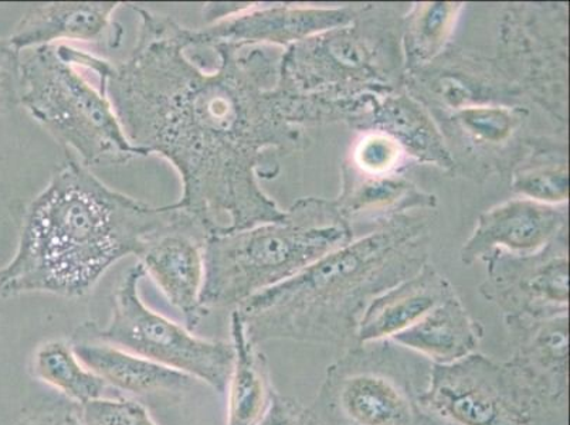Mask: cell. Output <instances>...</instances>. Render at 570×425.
<instances>
[{"label": "cell", "mask_w": 570, "mask_h": 425, "mask_svg": "<svg viewBox=\"0 0 570 425\" xmlns=\"http://www.w3.org/2000/svg\"><path fill=\"white\" fill-rule=\"evenodd\" d=\"M137 46L114 65L71 48L72 65L95 72L134 147L168 159L184 194L176 207L207 235L283 219L258 178L268 152L297 141L298 102L278 86L282 53L272 46L216 45L215 71L186 50L184 26L134 8Z\"/></svg>", "instance_id": "cell-1"}, {"label": "cell", "mask_w": 570, "mask_h": 425, "mask_svg": "<svg viewBox=\"0 0 570 425\" xmlns=\"http://www.w3.org/2000/svg\"><path fill=\"white\" fill-rule=\"evenodd\" d=\"M184 212L114 190L69 158L23 209L17 253L0 269V298L32 293L85 297L108 268L124 257H139Z\"/></svg>", "instance_id": "cell-2"}, {"label": "cell", "mask_w": 570, "mask_h": 425, "mask_svg": "<svg viewBox=\"0 0 570 425\" xmlns=\"http://www.w3.org/2000/svg\"><path fill=\"white\" fill-rule=\"evenodd\" d=\"M420 225L391 223L364 240L326 254L297 276L254 295L236 308L248 338L356 345L357 325L377 295L414 276L426 261Z\"/></svg>", "instance_id": "cell-3"}, {"label": "cell", "mask_w": 570, "mask_h": 425, "mask_svg": "<svg viewBox=\"0 0 570 425\" xmlns=\"http://www.w3.org/2000/svg\"><path fill=\"white\" fill-rule=\"evenodd\" d=\"M350 240L341 212L313 199L299 200L277 221L207 235L202 307L236 309Z\"/></svg>", "instance_id": "cell-4"}, {"label": "cell", "mask_w": 570, "mask_h": 425, "mask_svg": "<svg viewBox=\"0 0 570 425\" xmlns=\"http://www.w3.org/2000/svg\"><path fill=\"white\" fill-rule=\"evenodd\" d=\"M20 106L87 168L148 157L127 138L106 92L86 80L59 43L30 49L20 61Z\"/></svg>", "instance_id": "cell-5"}, {"label": "cell", "mask_w": 570, "mask_h": 425, "mask_svg": "<svg viewBox=\"0 0 570 425\" xmlns=\"http://www.w3.org/2000/svg\"><path fill=\"white\" fill-rule=\"evenodd\" d=\"M420 408L444 425H569V396L476 352L432 365Z\"/></svg>", "instance_id": "cell-6"}, {"label": "cell", "mask_w": 570, "mask_h": 425, "mask_svg": "<svg viewBox=\"0 0 570 425\" xmlns=\"http://www.w3.org/2000/svg\"><path fill=\"white\" fill-rule=\"evenodd\" d=\"M430 369L395 342L356 344L326 367L309 407L323 425H420Z\"/></svg>", "instance_id": "cell-7"}, {"label": "cell", "mask_w": 570, "mask_h": 425, "mask_svg": "<svg viewBox=\"0 0 570 425\" xmlns=\"http://www.w3.org/2000/svg\"><path fill=\"white\" fill-rule=\"evenodd\" d=\"M147 276L141 264L128 269L112 297L107 326L85 323L72 336L104 342L185 373L225 393L233 367L230 342L202 339L144 304L139 283Z\"/></svg>", "instance_id": "cell-8"}, {"label": "cell", "mask_w": 570, "mask_h": 425, "mask_svg": "<svg viewBox=\"0 0 570 425\" xmlns=\"http://www.w3.org/2000/svg\"><path fill=\"white\" fill-rule=\"evenodd\" d=\"M514 256L492 253L489 276L481 285V294L502 310L504 323L548 319L568 314L567 247Z\"/></svg>", "instance_id": "cell-9"}, {"label": "cell", "mask_w": 570, "mask_h": 425, "mask_svg": "<svg viewBox=\"0 0 570 425\" xmlns=\"http://www.w3.org/2000/svg\"><path fill=\"white\" fill-rule=\"evenodd\" d=\"M206 237L204 227L184 212L175 225L154 236L138 257L145 274L184 315L186 329L190 332L198 328L207 314L200 304Z\"/></svg>", "instance_id": "cell-10"}, {"label": "cell", "mask_w": 570, "mask_h": 425, "mask_svg": "<svg viewBox=\"0 0 570 425\" xmlns=\"http://www.w3.org/2000/svg\"><path fill=\"white\" fill-rule=\"evenodd\" d=\"M350 22L351 18L345 10L289 7L254 9L248 4L206 28H184V38L188 50L210 49L216 45L287 46Z\"/></svg>", "instance_id": "cell-11"}, {"label": "cell", "mask_w": 570, "mask_h": 425, "mask_svg": "<svg viewBox=\"0 0 570 425\" xmlns=\"http://www.w3.org/2000/svg\"><path fill=\"white\" fill-rule=\"evenodd\" d=\"M118 7L117 2L36 3L26 9L9 41L20 53L59 40L118 49L126 33L112 18Z\"/></svg>", "instance_id": "cell-12"}, {"label": "cell", "mask_w": 570, "mask_h": 425, "mask_svg": "<svg viewBox=\"0 0 570 425\" xmlns=\"http://www.w3.org/2000/svg\"><path fill=\"white\" fill-rule=\"evenodd\" d=\"M567 223V212L531 200H512L480 217L474 236L464 247L465 264L491 256L501 248L528 256L542 250Z\"/></svg>", "instance_id": "cell-13"}, {"label": "cell", "mask_w": 570, "mask_h": 425, "mask_svg": "<svg viewBox=\"0 0 570 425\" xmlns=\"http://www.w3.org/2000/svg\"><path fill=\"white\" fill-rule=\"evenodd\" d=\"M70 344L82 365L119 393L135 397H180L198 385L196 378L104 342L77 338Z\"/></svg>", "instance_id": "cell-14"}, {"label": "cell", "mask_w": 570, "mask_h": 425, "mask_svg": "<svg viewBox=\"0 0 570 425\" xmlns=\"http://www.w3.org/2000/svg\"><path fill=\"white\" fill-rule=\"evenodd\" d=\"M453 294L448 278L424 264L414 276L371 300L357 325L356 344L395 338Z\"/></svg>", "instance_id": "cell-15"}, {"label": "cell", "mask_w": 570, "mask_h": 425, "mask_svg": "<svg viewBox=\"0 0 570 425\" xmlns=\"http://www.w3.org/2000/svg\"><path fill=\"white\" fill-rule=\"evenodd\" d=\"M483 338V324L474 319L458 294H453L391 340L432 365H452L475 354Z\"/></svg>", "instance_id": "cell-16"}, {"label": "cell", "mask_w": 570, "mask_h": 425, "mask_svg": "<svg viewBox=\"0 0 570 425\" xmlns=\"http://www.w3.org/2000/svg\"><path fill=\"white\" fill-rule=\"evenodd\" d=\"M510 362L542 386L569 396V316L505 324Z\"/></svg>", "instance_id": "cell-17"}, {"label": "cell", "mask_w": 570, "mask_h": 425, "mask_svg": "<svg viewBox=\"0 0 570 425\" xmlns=\"http://www.w3.org/2000/svg\"><path fill=\"white\" fill-rule=\"evenodd\" d=\"M233 367L227 385V425H258L276 387L266 355L248 338L237 309L230 315Z\"/></svg>", "instance_id": "cell-18"}, {"label": "cell", "mask_w": 570, "mask_h": 425, "mask_svg": "<svg viewBox=\"0 0 570 425\" xmlns=\"http://www.w3.org/2000/svg\"><path fill=\"white\" fill-rule=\"evenodd\" d=\"M33 375L77 406L106 396L108 386L82 365L70 342L50 340L35 352Z\"/></svg>", "instance_id": "cell-19"}, {"label": "cell", "mask_w": 570, "mask_h": 425, "mask_svg": "<svg viewBox=\"0 0 570 425\" xmlns=\"http://www.w3.org/2000/svg\"><path fill=\"white\" fill-rule=\"evenodd\" d=\"M375 123L385 128L396 142L406 145L419 158L452 165L433 123L409 98H389L375 113Z\"/></svg>", "instance_id": "cell-20"}, {"label": "cell", "mask_w": 570, "mask_h": 425, "mask_svg": "<svg viewBox=\"0 0 570 425\" xmlns=\"http://www.w3.org/2000/svg\"><path fill=\"white\" fill-rule=\"evenodd\" d=\"M454 10L455 4L430 3L414 19L407 40V50L414 59L424 60L438 53L453 23Z\"/></svg>", "instance_id": "cell-21"}, {"label": "cell", "mask_w": 570, "mask_h": 425, "mask_svg": "<svg viewBox=\"0 0 570 425\" xmlns=\"http://www.w3.org/2000/svg\"><path fill=\"white\" fill-rule=\"evenodd\" d=\"M79 413L85 425H158L142 403L122 396L82 404Z\"/></svg>", "instance_id": "cell-22"}, {"label": "cell", "mask_w": 570, "mask_h": 425, "mask_svg": "<svg viewBox=\"0 0 570 425\" xmlns=\"http://www.w3.org/2000/svg\"><path fill=\"white\" fill-rule=\"evenodd\" d=\"M515 190L539 201L568 199L569 175L567 164L537 165L522 170L515 179Z\"/></svg>", "instance_id": "cell-23"}, {"label": "cell", "mask_w": 570, "mask_h": 425, "mask_svg": "<svg viewBox=\"0 0 570 425\" xmlns=\"http://www.w3.org/2000/svg\"><path fill=\"white\" fill-rule=\"evenodd\" d=\"M458 121L476 141L489 144L504 142L517 126L507 108H468L458 113Z\"/></svg>", "instance_id": "cell-24"}, {"label": "cell", "mask_w": 570, "mask_h": 425, "mask_svg": "<svg viewBox=\"0 0 570 425\" xmlns=\"http://www.w3.org/2000/svg\"><path fill=\"white\" fill-rule=\"evenodd\" d=\"M409 184L395 179H370L362 185H357L352 191H346L342 201H344V211L356 212L371 207L392 206L395 204H406L409 194Z\"/></svg>", "instance_id": "cell-25"}, {"label": "cell", "mask_w": 570, "mask_h": 425, "mask_svg": "<svg viewBox=\"0 0 570 425\" xmlns=\"http://www.w3.org/2000/svg\"><path fill=\"white\" fill-rule=\"evenodd\" d=\"M399 144L393 138L383 135H370L357 147L356 164L364 172L382 175L395 168L399 162Z\"/></svg>", "instance_id": "cell-26"}, {"label": "cell", "mask_w": 570, "mask_h": 425, "mask_svg": "<svg viewBox=\"0 0 570 425\" xmlns=\"http://www.w3.org/2000/svg\"><path fill=\"white\" fill-rule=\"evenodd\" d=\"M20 51L9 39H0V113L20 103Z\"/></svg>", "instance_id": "cell-27"}, {"label": "cell", "mask_w": 570, "mask_h": 425, "mask_svg": "<svg viewBox=\"0 0 570 425\" xmlns=\"http://www.w3.org/2000/svg\"><path fill=\"white\" fill-rule=\"evenodd\" d=\"M258 425H323L309 406L274 391L267 413Z\"/></svg>", "instance_id": "cell-28"}, {"label": "cell", "mask_w": 570, "mask_h": 425, "mask_svg": "<svg viewBox=\"0 0 570 425\" xmlns=\"http://www.w3.org/2000/svg\"><path fill=\"white\" fill-rule=\"evenodd\" d=\"M17 425H85L81 422L79 406L59 398L38 404L23 414Z\"/></svg>", "instance_id": "cell-29"}]
</instances>
